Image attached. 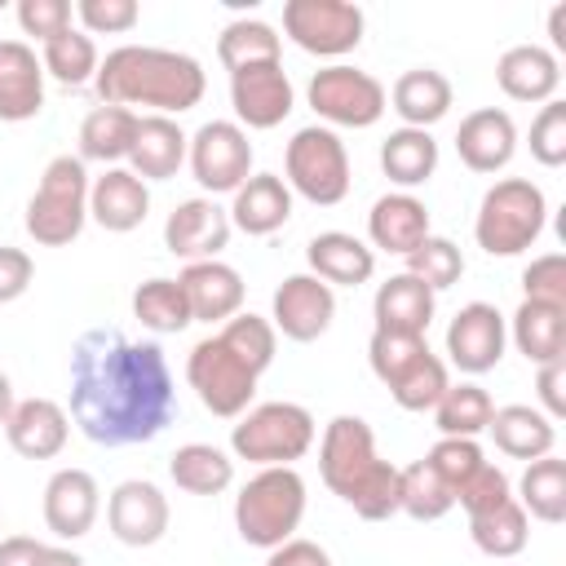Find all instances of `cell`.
<instances>
[{"label":"cell","instance_id":"cell-1","mask_svg":"<svg viewBox=\"0 0 566 566\" xmlns=\"http://www.w3.org/2000/svg\"><path fill=\"white\" fill-rule=\"evenodd\" d=\"M177 416L168 358L155 340L88 327L71 349V420L97 447H137Z\"/></svg>","mask_w":566,"mask_h":566},{"label":"cell","instance_id":"cell-2","mask_svg":"<svg viewBox=\"0 0 566 566\" xmlns=\"http://www.w3.org/2000/svg\"><path fill=\"white\" fill-rule=\"evenodd\" d=\"M97 97L106 106H155V115H181L199 106L208 75L190 53L155 44H119L97 62Z\"/></svg>","mask_w":566,"mask_h":566},{"label":"cell","instance_id":"cell-3","mask_svg":"<svg viewBox=\"0 0 566 566\" xmlns=\"http://www.w3.org/2000/svg\"><path fill=\"white\" fill-rule=\"evenodd\" d=\"M318 473L358 517L385 522L398 513V464L376 455L371 424L363 416H336L318 442Z\"/></svg>","mask_w":566,"mask_h":566},{"label":"cell","instance_id":"cell-4","mask_svg":"<svg viewBox=\"0 0 566 566\" xmlns=\"http://www.w3.org/2000/svg\"><path fill=\"white\" fill-rule=\"evenodd\" d=\"M301 517H305V478L292 464L261 469L234 495V526H239V539L252 548L287 544Z\"/></svg>","mask_w":566,"mask_h":566},{"label":"cell","instance_id":"cell-5","mask_svg":"<svg viewBox=\"0 0 566 566\" xmlns=\"http://www.w3.org/2000/svg\"><path fill=\"white\" fill-rule=\"evenodd\" d=\"M544 221H548L544 190L526 177H504L482 195L473 239L486 256H517L544 234Z\"/></svg>","mask_w":566,"mask_h":566},{"label":"cell","instance_id":"cell-6","mask_svg":"<svg viewBox=\"0 0 566 566\" xmlns=\"http://www.w3.org/2000/svg\"><path fill=\"white\" fill-rule=\"evenodd\" d=\"M88 221V172L80 155L49 159L35 195L27 199V234L40 248H66Z\"/></svg>","mask_w":566,"mask_h":566},{"label":"cell","instance_id":"cell-7","mask_svg":"<svg viewBox=\"0 0 566 566\" xmlns=\"http://www.w3.org/2000/svg\"><path fill=\"white\" fill-rule=\"evenodd\" d=\"M230 447L239 460L274 469V464H292L314 447V416L301 402H261L248 407L239 416V424L230 429Z\"/></svg>","mask_w":566,"mask_h":566},{"label":"cell","instance_id":"cell-8","mask_svg":"<svg viewBox=\"0 0 566 566\" xmlns=\"http://www.w3.org/2000/svg\"><path fill=\"white\" fill-rule=\"evenodd\" d=\"M283 172H287V190H296L301 199H310L318 208H332V203H340L349 195L345 142L323 124H310L287 142Z\"/></svg>","mask_w":566,"mask_h":566},{"label":"cell","instance_id":"cell-9","mask_svg":"<svg viewBox=\"0 0 566 566\" xmlns=\"http://www.w3.org/2000/svg\"><path fill=\"white\" fill-rule=\"evenodd\" d=\"M363 9L354 0H287L283 31L296 49L314 57H340L363 44Z\"/></svg>","mask_w":566,"mask_h":566},{"label":"cell","instance_id":"cell-10","mask_svg":"<svg viewBox=\"0 0 566 566\" xmlns=\"http://www.w3.org/2000/svg\"><path fill=\"white\" fill-rule=\"evenodd\" d=\"M186 380L190 389L199 394V402L221 416V420H234L248 411V402L256 398V376L230 354V345L221 336H203L190 358H186Z\"/></svg>","mask_w":566,"mask_h":566},{"label":"cell","instance_id":"cell-11","mask_svg":"<svg viewBox=\"0 0 566 566\" xmlns=\"http://www.w3.org/2000/svg\"><path fill=\"white\" fill-rule=\"evenodd\" d=\"M310 106H314L318 119H327L336 128H371L385 115L389 97H385V84L376 75L336 62V66L314 71V80H310Z\"/></svg>","mask_w":566,"mask_h":566},{"label":"cell","instance_id":"cell-12","mask_svg":"<svg viewBox=\"0 0 566 566\" xmlns=\"http://www.w3.org/2000/svg\"><path fill=\"white\" fill-rule=\"evenodd\" d=\"M186 159L208 195H234L252 177V142L234 119H208L186 142Z\"/></svg>","mask_w":566,"mask_h":566},{"label":"cell","instance_id":"cell-13","mask_svg":"<svg viewBox=\"0 0 566 566\" xmlns=\"http://www.w3.org/2000/svg\"><path fill=\"white\" fill-rule=\"evenodd\" d=\"M509 345V323L495 305L486 301H469L455 310V318L447 323V358L464 371V376H482L491 367H500Z\"/></svg>","mask_w":566,"mask_h":566},{"label":"cell","instance_id":"cell-14","mask_svg":"<svg viewBox=\"0 0 566 566\" xmlns=\"http://www.w3.org/2000/svg\"><path fill=\"white\" fill-rule=\"evenodd\" d=\"M230 106L239 115V128H279L292 106V80L283 71V62H256V66H239L230 71Z\"/></svg>","mask_w":566,"mask_h":566},{"label":"cell","instance_id":"cell-15","mask_svg":"<svg viewBox=\"0 0 566 566\" xmlns=\"http://www.w3.org/2000/svg\"><path fill=\"white\" fill-rule=\"evenodd\" d=\"M106 526L119 544L150 548L168 535V495L146 478H128L106 500Z\"/></svg>","mask_w":566,"mask_h":566},{"label":"cell","instance_id":"cell-16","mask_svg":"<svg viewBox=\"0 0 566 566\" xmlns=\"http://www.w3.org/2000/svg\"><path fill=\"white\" fill-rule=\"evenodd\" d=\"M274 332H283L296 345L318 340L336 318V292L314 274H287L274 287Z\"/></svg>","mask_w":566,"mask_h":566},{"label":"cell","instance_id":"cell-17","mask_svg":"<svg viewBox=\"0 0 566 566\" xmlns=\"http://www.w3.org/2000/svg\"><path fill=\"white\" fill-rule=\"evenodd\" d=\"M230 230H234L230 212L217 199L199 195V199H186V203H177L168 212L164 248L172 256H181V261H217V252L230 243Z\"/></svg>","mask_w":566,"mask_h":566},{"label":"cell","instance_id":"cell-18","mask_svg":"<svg viewBox=\"0 0 566 566\" xmlns=\"http://www.w3.org/2000/svg\"><path fill=\"white\" fill-rule=\"evenodd\" d=\"M102 513V491L88 469H57L44 482V526L57 539H80Z\"/></svg>","mask_w":566,"mask_h":566},{"label":"cell","instance_id":"cell-19","mask_svg":"<svg viewBox=\"0 0 566 566\" xmlns=\"http://www.w3.org/2000/svg\"><path fill=\"white\" fill-rule=\"evenodd\" d=\"M513 150H517V124L500 106L469 111L460 119V128H455V155L473 172H500V168H509Z\"/></svg>","mask_w":566,"mask_h":566},{"label":"cell","instance_id":"cell-20","mask_svg":"<svg viewBox=\"0 0 566 566\" xmlns=\"http://www.w3.org/2000/svg\"><path fill=\"white\" fill-rule=\"evenodd\" d=\"M4 438L22 460H53L71 438V416L53 398L13 402L9 420H4Z\"/></svg>","mask_w":566,"mask_h":566},{"label":"cell","instance_id":"cell-21","mask_svg":"<svg viewBox=\"0 0 566 566\" xmlns=\"http://www.w3.org/2000/svg\"><path fill=\"white\" fill-rule=\"evenodd\" d=\"M186 301H190V318L195 323H226L243 310V279L234 265L226 261H190L177 274Z\"/></svg>","mask_w":566,"mask_h":566},{"label":"cell","instance_id":"cell-22","mask_svg":"<svg viewBox=\"0 0 566 566\" xmlns=\"http://www.w3.org/2000/svg\"><path fill=\"white\" fill-rule=\"evenodd\" d=\"M44 106V66L31 44L0 40V119L22 124L35 119Z\"/></svg>","mask_w":566,"mask_h":566},{"label":"cell","instance_id":"cell-23","mask_svg":"<svg viewBox=\"0 0 566 566\" xmlns=\"http://www.w3.org/2000/svg\"><path fill=\"white\" fill-rule=\"evenodd\" d=\"M150 212V190L137 172L128 168H106L93 186H88V217L111 230V234H128L146 221Z\"/></svg>","mask_w":566,"mask_h":566},{"label":"cell","instance_id":"cell-24","mask_svg":"<svg viewBox=\"0 0 566 566\" xmlns=\"http://www.w3.org/2000/svg\"><path fill=\"white\" fill-rule=\"evenodd\" d=\"M495 84L513 102H553V93L562 84L557 53L544 49V44H513V49H504L500 62H495Z\"/></svg>","mask_w":566,"mask_h":566},{"label":"cell","instance_id":"cell-25","mask_svg":"<svg viewBox=\"0 0 566 566\" xmlns=\"http://www.w3.org/2000/svg\"><path fill=\"white\" fill-rule=\"evenodd\" d=\"M433 310H438V292L424 287L420 279H411L407 270L389 274L376 287V301H371L376 327L380 332H407V336H424L429 323H433Z\"/></svg>","mask_w":566,"mask_h":566},{"label":"cell","instance_id":"cell-26","mask_svg":"<svg viewBox=\"0 0 566 566\" xmlns=\"http://www.w3.org/2000/svg\"><path fill=\"white\" fill-rule=\"evenodd\" d=\"M292 217V190L283 177L274 172H252L239 190H234V203H230V226L261 239V234H274L283 230Z\"/></svg>","mask_w":566,"mask_h":566},{"label":"cell","instance_id":"cell-27","mask_svg":"<svg viewBox=\"0 0 566 566\" xmlns=\"http://www.w3.org/2000/svg\"><path fill=\"white\" fill-rule=\"evenodd\" d=\"M186 133L177 128V119L168 115H142L137 119V137L128 150V172H137L142 181H168L177 177V168L186 164Z\"/></svg>","mask_w":566,"mask_h":566},{"label":"cell","instance_id":"cell-28","mask_svg":"<svg viewBox=\"0 0 566 566\" xmlns=\"http://www.w3.org/2000/svg\"><path fill=\"white\" fill-rule=\"evenodd\" d=\"M305 256H310L314 279H323L327 287H358V283H367L376 274V252L363 239L345 234V230L314 234Z\"/></svg>","mask_w":566,"mask_h":566},{"label":"cell","instance_id":"cell-29","mask_svg":"<svg viewBox=\"0 0 566 566\" xmlns=\"http://www.w3.org/2000/svg\"><path fill=\"white\" fill-rule=\"evenodd\" d=\"M367 234L380 252H398L407 256L424 234H429V208L407 195V190H394V195H380L367 212Z\"/></svg>","mask_w":566,"mask_h":566},{"label":"cell","instance_id":"cell-30","mask_svg":"<svg viewBox=\"0 0 566 566\" xmlns=\"http://www.w3.org/2000/svg\"><path fill=\"white\" fill-rule=\"evenodd\" d=\"M486 433L495 438V447H500L509 460H526V464L539 460V455H553V442H557L553 420H548L539 407H526V402L495 407Z\"/></svg>","mask_w":566,"mask_h":566},{"label":"cell","instance_id":"cell-31","mask_svg":"<svg viewBox=\"0 0 566 566\" xmlns=\"http://www.w3.org/2000/svg\"><path fill=\"white\" fill-rule=\"evenodd\" d=\"M402 119V128H424L438 124L447 111H451V80L433 66H411L394 80V88L385 93Z\"/></svg>","mask_w":566,"mask_h":566},{"label":"cell","instance_id":"cell-32","mask_svg":"<svg viewBox=\"0 0 566 566\" xmlns=\"http://www.w3.org/2000/svg\"><path fill=\"white\" fill-rule=\"evenodd\" d=\"M517 354H526V363L548 367L566 358V310L562 305H544V301H522L509 327Z\"/></svg>","mask_w":566,"mask_h":566},{"label":"cell","instance_id":"cell-33","mask_svg":"<svg viewBox=\"0 0 566 566\" xmlns=\"http://www.w3.org/2000/svg\"><path fill=\"white\" fill-rule=\"evenodd\" d=\"M137 111L128 106H93L80 124V159H97V164H119L133 150L137 137Z\"/></svg>","mask_w":566,"mask_h":566},{"label":"cell","instance_id":"cell-34","mask_svg":"<svg viewBox=\"0 0 566 566\" xmlns=\"http://www.w3.org/2000/svg\"><path fill=\"white\" fill-rule=\"evenodd\" d=\"M380 168L402 190L424 186L433 177V168H438V142L424 128H394L380 142Z\"/></svg>","mask_w":566,"mask_h":566},{"label":"cell","instance_id":"cell-35","mask_svg":"<svg viewBox=\"0 0 566 566\" xmlns=\"http://www.w3.org/2000/svg\"><path fill=\"white\" fill-rule=\"evenodd\" d=\"M168 473L186 495H221L234 482V460L212 442H186L172 451Z\"/></svg>","mask_w":566,"mask_h":566},{"label":"cell","instance_id":"cell-36","mask_svg":"<svg viewBox=\"0 0 566 566\" xmlns=\"http://www.w3.org/2000/svg\"><path fill=\"white\" fill-rule=\"evenodd\" d=\"M522 495H513L522 504V513L539 517V522H562L566 517V460L557 455H539L526 464L522 482H517Z\"/></svg>","mask_w":566,"mask_h":566},{"label":"cell","instance_id":"cell-37","mask_svg":"<svg viewBox=\"0 0 566 566\" xmlns=\"http://www.w3.org/2000/svg\"><path fill=\"white\" fill-rule=\"evenodd\" d=\"M491 394L473 380H460V385H447V394L438 398L433 407V424L442 438H478L486 424H491Z\"/></svg>","mask_w":566,"mask_h":566},{"label":"cell","instance_id":"cell-38","mask_svg":"<svg viewBox=\"0 0 566 566\" xmlns=\"http://www.w3.org/2000/svg\"><path fill=\"white\" fill-rule=\"evenodd\" d=\"M283 44H279V31L261 18H234L221 27L217 35V57L226 71H239V66H256V62H279Z\"/></svg>","mask_w":566,"mask_h":566},{"label":"cell","instance_id":"cell-39","mask_svg":"<svg viewBox=\"0 0 566 566\" xmlns=\"http://www.w3.org/2000/svg\"><path fill=\"white\" fill-rule=\"evenodd\" d=\"M133 314L142 327L159 332V336H172V332H186L195 318H190V301L181 292L177 279H146L137 283L133 292Z\"/></svg>","mask_w":566,"mask_h":566},{"label":"cell","instance_id":"cell-40","mask_svg":"<svg viewBox=\"0 0 566 566\" xmlns=\"http://www.w3.org/2000/svg\"><path fill=\"white\" fill-rule=\"evenodd\" d=\"M469 535L486 557H517L531 539V522L517 500H504V504L469 517Z\"/></svg>","mask_w":566,"mask_h":566},{"label":"cell","instance_id":"cell-41","mask_svg":"<svg viewBox=\"0 0 566 566\" xmlns=\"http://www.w3.org/2000/svg\"><path fill=\"white\" fill-rule=\"evenodd\" d=\"M455 509V495L447 491V482L429 469V460H416L407 469H398V513L416 517V522H438Z\"/></svg>","mask_w":566,"mask_h":566},{"label":"cell","instance_id":"cell-42","mask_svg":"<svg viewBox=\"0 0 566 566\" xmlns=\"http://www.w3.org/2000/svg\"><path fill=\"white\" fill-rule=\"evenodd\" d=\"M97 44H93V35H84V31H75V27H66L62 35H53V40H44V53H40V66H44V75H53L57 84H71V88H80V84H88L93 75H97Z\"/></svg>","mask_w":566,"mask_h":566},{"label":"cell","instance_id":"cell-43","mask_svg":"<svg viewBox=\"0 0 566 566\" xmlns=\"http://www.w3.org/2000/svg\"><path fill=\"white\" fill-rule=\"evenodd\" d=\"M226 345H230V354L252 371V376H261L270 363H274V349H279V332H274V323L270 318H261V314H234V318H226V327L217 332Z\"/></svg>","mask_w":566,"mask_h":566},{"label":"cell","instance_id":"cell-44","mask_svg":"<svg viewBox=\"0 0 566 566\" xmlns=\"http://www.w3.org/2000/svg\"><path fill=\"white\" fill-rule=\"evenodd\" d=\"M407 274L420 279L424 287L442 292V287L460 283V274H464V256H460V248H455L451 239H442V234H424V239L407 252Z\"/></svg>","mask_w":566,"mask_h":566},{"label":"cell","instance_id":"cell-45","mask_svg":"<svg viewBox=\"0 0 566 566\" xmlns=\"http://www.w3.org/2000/svg\"><path fill=\"white\" fill-rule=\"evenodd\" d=\"M447 363L429 349L411 371H402L394 385H389V398L402 407V411H433L438 407V398L447 394Z\"/></svg>","mask_w":566,"mask_h":566},{"label":"cell","instance_id":"cell-46","mask_svg":"<svg viewBox=\"0 0 566 566\" xmlns=\"http://www.w3.org/2000/svg\"><path fill=\"white\" fill-rule=\"evenodd\" d=\"M429 354V340L424 336H407V332H371V340H367V358H371V371H376V380L389 389L402 371H411L420 358Z\"/></svg>","mask_w":566,"mask_h":566},{"label":"cell","instance_id":"cell-47","mask_svg":"<svg viewBox=\"0 0 566 566\" xmlns=\"http://www.w3.org/2000/svg\"><path fill=\"white\" fill-rule=\"evenodd\" d=\"M429 460V469L447 482V491L455 495L486 460H482V447H478V438H438L433 442V451L424 455Z\"/></svg>","mask_w":566,"mask_h":566},{"label":"cell","instance_id":"cell-48","mask_svg":"<svg viewBox=\"0 0 566 566\" xmlns=\"http://www.w3.org/2000/svg\"><path fill=\"white\" fill-rule=\"evenodd\" d=\"M531 155L544 168H562L566 164V102H544L539 115L531 119Z\"/></svg>","mask_w":566,"mask_h":566},{"label":"cell","instance_id":"cell-49","mask_svg":"<svg viewBox=\"0 0 566 566\" xmlns=\"http://www.w3.org/2000/svg\"><path fill=\"white\" fill-rule=\"evenodd\" d=\"M522 301H544V305H562L566 310V256L562 252H544L522 270Z\"/></svg>","mask_w":566,"mask_h":566},{"label":"cell","instance_id":"cell-50","mask_svg":"<svg viewBox=\"0 0 566 566\" xmlns=\"http://www.w3.org/2000/svg\"><path fill=\"white\" fill-rule=\"evenodd\" d=\"M75 18L84 22V35H119V31L137 27L142 9H137V0H80Z\"/></svg>","mask_w":566,"mask_h":566},{"label":"cell","instance_id":"cell-51","mask_svg":"<svg viewBox=\"0 0 566 566\" xmlns=\"http://www.w3.org/2000/svg\"><path fill=\"white\" fill-rule=\"evenodd\" d=\"M504 500H513V491H509L504 469H495V464H482V469L455 491V504H460L469 517H478V513H486V509H495V504H504Z\"/></svg>","mask_w":566,"mask_h":566},{"label":"cell","instance_id":"cell-52","mask_svg":"<svg viewBox=\"0 0 566 566\" xmlns=\"http://www.w3.org/2000/svg\"><path fill=\"white\" fill-rule=\"evenodd\" d=\"M18 27L44 44L71 27V4L66 0H18Z\"/></svg>","mask_w":566,"mask_h":566},{"label":"cell","instance_id":"cell-53","mask_svg":"<svg viewBox=\"0 0 566 566\" xmlns=\"http://www.w3.org/2000/svg\"><path fill=\"white\" fill-rule=\"evenodd\" d=\"M35 279V261L22 248H0V305L18 301Z\"/></svg>","mask_w":566,"mask_h":566},{"label":"cell","instance_id":"cell-54","mask_svg":"<svg viewBox=\"0 0 566 566\" xmlns=\"http://www.w3.org/2000/svg\"><path fill=\"white\" fill-rule=\"evenodd\" d=\"M535 389H539V402H544V416L557 424L566 416V358L562 363H548L535 371Z\"/></svg>","mask_w":566,"mask_h":566},{"label":"cell","instance_id":"cell-55","mask_svg":"<svg viewBox=\"0 0 566 566\" xmlns=\"http://www.w3.org/2000/svg\"><path fill=\"white\" fill-rule=\"evenodd\" d=\"M265 566H332V557H327L323 544H314V539H296V535H292L287 544L270 548Z\"/></svg>","mask_w":566,"mask_h":566},{"label":"cell","instance_id":"cell-56","mask_svg":"<svg viewBox=\"0 0 566 566\" xmlns=\"http://www.w3.org/2000/svg\"><path fill=\"white\" fill-rule=\"evenodd\" d=\"M35 553H40V539H31V535L0 539V566H35Z\"/></svg>","mask_w":566,"mask_h":566},{"label":"cell","instance_id":"cell-57","mask_svg":"<svg viewBox=\"0 0 566 566\" xmlns=\"http://www.w3.org/2000/svg\"><path fill=\"white\" fill-rule=\"evenodd\" d=\"M35 566H84V557L75 548H62V544H40Z\"/></svg>","mask_w":566,"mask_h":566},{"label":"cell","instance_id":"cell-58","mask_svg":"<svg viewBox=\"0 0 566 566\" xmlns=\"http://www.w3.org/2000/svg\"><path fill=\"white\" fill-rule=\"evenodd\" d=\"M548 35H553L557 49H566V4H557V9L548 13Z\"/></svg>","mask_w":566,"mask_h":566},{"label":"cell","instance_id":"cell-59","mask_svg":"<svg viewBox=\"0 0 566 566\" xmlns=\"http://www.w3.org/2000/svg\"><path fill=\"white\" fill-rule=\"evenodd\" d=\"M9 411H13V385H9V376L0 371V424L9 420Z\"/></svg>","mask_w":566,"mask_h":566}]
</instances>
